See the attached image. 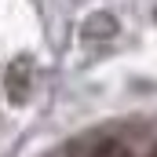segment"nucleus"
I'll return each mask as SVG.
<instances>
[{"instance_id": "nucleus-3", "label": "nucleus", "mask_w": 157, "mask_h": 157, "mask_svg": "<svg viewBox=\"0 0 157 157\" xmlns=\"http://www.w3.org/2000/svg\"><path fill=\"white\" fill-rule=\"evenodd\" d=\"M150 157H157V143H154V150H150Z\"/></svg>"}, {"instance_id": "nucleus-2", "label": "nucleus", "mask_w": 157, "mask_h": 157, "mask_svg": "<svg viewBox=\"0 0 157 157\" xmlns=\"http://www.w3.org/2000/svg\"><path fill=\"white\" fill-rule=\"evenodd\" d=\"M113 33H117V18H113V15H106V11L91 15V18H88V26H84V37L106 40V37H113Z\"/></svg>"}, {"instance_id": "nucleus-1", "label": "nucleus", "mask_w": 157, "mask_h": 157, "mask_svg": "<svg viewBox=\"0 0 157 157\" xmlns=\"http://www.w3.org/2000/svg\"><path fill=\"white\" fill-rule=\"evenodd\" d=\"M7 99L11 102H26L29 99V84H33V66H29V59H15L11 66H7Z\"/></svg>"}]
</instances>
